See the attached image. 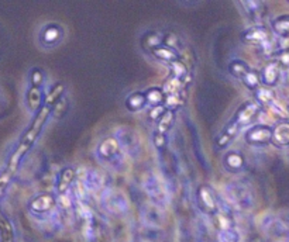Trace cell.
<instances>
[{
    "label": "cell",
    "mask_w": 289,
    "mask_h": 242,
    "mask_svg": "<svg viewBox=\"0 0 289 242\" xmlns=\"http://www.w3.org/2000/svg\"><path fill=\"white\" fill-rule=\"evenodd\" d=\"M146 95V100L148 103H151L154 106H158L159 103L162 101L164 99V92L158 87H154V89H150L147 93H144Z\"/></svg>",
    "instance_id": "4316f807"
},
{
    "label": "cell",
    "mask_w": 289,
    "mask_h": 242,
    "mask_svg": "<svg viewBox=\"0 0 289 242\" xmlns=\"http://www.w3.org/2000/svg\"><path fill=\"white\" fill-rule=\"evenodd\" d=\"M140 217H141V223L144 224V227L154 228V230L161 228L165 224V219H167L164 210L154 206L151 203H146L142 206Z\"/></svg>",
    "instance_id": "52a82bcc"
},
{
    "label": "cell",
    "mask_w": 289,
    "mask_h": 242,
    "mask_svg": "<svg viewBox=\"0 0 289 242\" xmlns=\"http://www.w3.org/2000/svg\"><path fill=\"white\" fill-rule=\"evenodd\" d=\"M100 200H102V207L113 215H123L129 211L130 207L129 197L126 196L125 191L119 189H108L106 191H103Z\"/></svg>",
    "instance_id": "5b68a950"
},
{
    "label": "cell",
    "mask_w": 289,
    "mask_h": 242,
    "mask_svg": "<svg viewBox=\"0 0 289 242\" xmlns=\"http://www.w3.org/2000/svg\"><path fill=\"white\" fill-rule=\"evenodd\" d=\"M142 187L150 199V203L165 210L170 203V194H168V189L165 186L164 180L159 178V174L154 172L146 174V178L142 180Z\"/></svg>",
    "instance_id": "7a4b0ae2"
},
{
    "label": "cell",
    "mask_w": 289,
    "mask_h": 242,
    "mask_svg": "<svg viewBox=\"0 0 289 242\" xmlns=\"http://www.w3.org/2000/svg\"><path fill=\"white\" fill-rule=\"evenodd\" d=\"M229 69H230V72H232L233 76H236L237 79H241L247 75V73L250 72V67L245 63V62L240 61V59H236V61H233L232 63H230V67H229Z\"/></svg>",
    "instance_id": "ffe728a7"
},
{
    "label": "cell",
    "mask_w": 289,
    "mask_h": 242,
    "mask_svg": "<svg viewBox=\"0 0 289 242\" xmlns=\"http://www.w3.org/2000/svg\"><path fill=\"white\" fill-rule=\"evenodd\" d=\"M224 165L229 170H240L244 166V158L238 152H230L227 153L224 159Z\"/></svg>",
    "instance_id": "ac0fdd59"
},
{
    "label": "cell",
    "mask_w": 289,
    "mask_h": 242,
    "mask_svg": "<svg viewBox=\"0 0 289 242\" xmlns=\"http://www.w3.org/2000/svg\"><path fill=\"white\" fill-rule=\"evenodd\" d=\"M272 30L278 34L281 38L283 37H289V14H283V16L277 17L272 21Z\"/></svg>",
    "instance_id": "2e32d148"
},
{
    "label": "cell",
    "mask_w": 289,
    "mask_h": 242,
    "mask_svg": "<svg viewBox=\"0 0 289 242\" xmlns=\"http://www.w3.org/2000/svg\"><path fill=\"white\" fill-rule=\"evenodd\" d=\"M245 141L251 145H266L272 141V128L265 124H257L245 133Z\"/></svg>",
    "instance_id": "ba28073f"
},
{
    "label": "cell",
    "mask_w": 289,
    "mask_h": 242,
    "mask_svg": "<svg viewBox=\"0 0 289 242\" xmlns=\"http://www.w3.org/2000/svg\"><path fill=\"white\" fill-rule=\"evenodd\" d=\"M199 206L202 207L206 213H216L217 211V200H216L215 193L210 189L209 186H200L199 187Z\"/></svg>",
    "instance_id": "9c48e42d"
},
{
    "label": "cell",
    "mask_w": 289,
    "mask_h": 242,
    "mask_svg": "<svg viewBox=\"0 0 289 242\" xmlns=\"http://www.w3.org/2000/svg\"><path fill=\"white\" fill-rule=\"evenodd\" d=\"M238 128H240V127H238L237 124L234 123V121H232V123L229 124V125H227V127H226V129H224V133L221 134V137H220V138H219V141H217V144H219V146L226 145L227 142L232 140L234 135L237 134Z\"/></svg>",
    "instance_id": "cb8c5ba5"
},
{
    "label": "cell",
    "mask_w": 289,
    "mask_h": 242,
    "mask_svg": "<svg viewBox=\"0 0 289 242\" xmlns=\"http://www.w3.org/2000/svg\"><path fill=\"white\" fill-rule=\"evenodd\" d=\"M172 121H174V112H172V110H167V112L162 114L161 120H159L158 134L164 135L165 133H167V129L171 127Z\"/></svg>",
    "instance_id": "484cf974"
},
{
    "label": "cell",
    "mask_w": 289,
    "mask_h": 242,
    "mask_svg": "<svg viewBox=\"0 0 289 242\" xmlns=\"http://www.w3.org/2000/svg\"><path fill=\"white\" fill-rule=\"evenodd\" d=\"M241 82H243L249 89H255L258 83H260V76H258V73L253 71V69H250V72L241 79Z\"/></svg>",
    "instance_id": "f1b7e54d"
},
{
    "label": "cell",
    "mask_w": 289,
    "mask_h": 242,
    "mask_svg": "<svg viewBox=\"0 0 289 242\" xmlns=\"http://www.w3.org/2000/svg\"><path fill=\"white\" fill-rule=\"evenodd\" d=\"M240 5L243 6L245 13L249 14L251 18H258L261 14V7H262V3L260 2H241Z\"/></svg>",
    "instance_id": "d4e9b609"
},
{
    "label": "cell",
    "mask_w": 289,
    "mask_h": 242,
    "mask_svg": "<svg viewBox=\"0 0 289 242\" xmlns=\"http://www.w3.org/2000/svg\"><path fill=\"white\" fill-rule=\"evenodd\" d=\"M114 138L117 140L120 149L123 151L125 155L133 158V159L140 157L142 151V142L141 137L136 128H133L130 125H120L116 128Z\"/></svg>",
    "instance_id": "3957f363"
},
{
    "label": "cell",
    "mask_w": 289,
    "mask_h": 242,
    "mask_svg": "<svg viewBox=\"0 0 289 242\" xmlns=\"http://www.w3.org/2000/svg\"><path fill=\"white\" fill-rule=\"evenodd\" d=\"M179 103V96L178 95H171L167 97V104L168 106H175Z\"/></svg>",
    "instance_id": "e575fe53"
},
{
    "label": "cell",
    "mask_w": 289,
    "mask_h": 242,
    "mask_svg": "<svg viewBox=\"0 0 289 242\" xmlns=\"http://www.w3.org/2000/svg\"><path fill=\"white\" fill-rule=\"evenodd\" d=\"M179 89H181V79L171 78L165 82L164 92L165 93H168V96L178 95Z\"/></svg>",
    "instance_id": "f546056e"
},
{
    "label": "cell",
    "mask_w": 289,
    "mask_h": 242,
    "mask_svg": "<svg viewBox=\"0 0 289 242\" xmlns=\"http://www.w3.org/2000/svg\"><path fill=\"white\" fill-rule=\"evenodd\" d=\"M13 173H14V172H12V170H9V169H7L6 172L0 176V196L3 194V191H5V189H6V186L9 185V182H10V179H12Z\"/></svg>",
    "instance_id": "d6a6232c"
},
{
    "label": "cell",
    "mask_w": 289,
    "mask_h": 242,
    "mask_svg": "<svg viewBox=\"0 0 289 242\" xmlns=\"http://www.w3.org/2000/svg\"><path fill=\"white\" fill-rule=\"evenodd\" d=\"M74 178H75L74 169L67 168L64 170L63 174H61V178H59V183H58V190H59L61 194H64L65 191L68 190V187L71 186V183H72Z\"/></svg>",
    "instance_id": "44dd1931"
},
{
    "label": "cell",
    "mask_w": 289,
    "mask_h": 242,
    "mask_svg": "<svg viewBox=\"0 0 289 242\" xmlns=\"http://www.w3.org/2000/svg\"><path fill=\"white\" fill-rule=\"evenodd\" d=\"M82 186L89 193H96L102 189L103 178L95 169H86L84 178H82Z\"/></svg>",
    "instance_id": "7c38bea8"
},
{
    "label": "cell",
    "mask_w": 289,
    "mask_h": 242,
    "mask_svg": "<svg viewBox=\"0 0 289 242\" xmlns=\"http://www.w3.org/2000/svg\"><path fill=\"white\" fill-rule=\"evenodd\" d=\"M281 78V65L278 61L270 62L261 73V79L266 86H275Z\"/></svg>",
    "instance_id": "4fadbf2b"
},
{
    "label": "cell",
    "mask_w": 289,
    "mask_h": 242,
    "mask_svg": "<svg viewBox=\"0 0 289 242\" xmlns=\"http://www.w3.org/2000/svg\"><path fill=\"white\" fill-rule=\"evenodd\" d=\"M244 39L254 45L266 47V44H270V33L262 26H254L244 33Z\"/></svg>",
    "instance_id": "30bf717a"
},
{
    "label": "cell",
    "mask_w": 289,
    "mask_h": 242,
    "mask_svg": "<svg viewBox=\"0 0 289 242\" xmlns=\"http://www.w3.org/2000/svg\"><path fill=\"white\" fill-rule=\"evenodd\" d=\"M153 54L158 59H162L165 62H174L176 59V52L172 48H170L168 45L164 47V45H158L157 48H154Z\"/></svg>",
    "instance_id": "d6986e66"
},
{
    "label": "cell",
    "mask_w": 289,
    "mask_h": 242,
    "mask_svg": "<svg viewBox=\"0 0 289 242\" xmlns=\"http://www.w3.org/2000/svg\"><path fill=\"white\" fill-rule=\"evenodd\" d=\"M272 141L278 146L289 145V123H281L272 128Z\"/></svg>",
    "instance_id": "9a60e30c"
},
{
    "label": "cell",
    "mask_w": 289,
    "mask_h": 242,
    "mask_svg": "<svg viewBox=\"0 0 289 242\" xmlns=\"http://www.w3.org/2000/svg\"><path fill=\"white\" fill-rule=\"evenodd\" d=\"M50 113H51V106L50 104H44L43 108H41L38 114L35 116L34 121L31 124V127L29 128V131L26 133V135L23 137V140L20 142V145L17 146V149L16 152L13 153L12 159H10V163H9V170H12L14 172L16 168H17L18 162H20V159L26 155V152L29 151L30 148L33 146V144L37 140V137L40 134V131L43 129L44 127V124H46L47 118L50 116Z\"/></svg>",
    "instance_id": "6da1fadb"
},
{
    "label": "cell",
    "mask_w": 289,
    "mask_h": 242,
    "mask_svg": "<svg viewBox=\"0 0 289 242\" xmlns=\"http://www.w3.org/2000/svg\"><path fill=\"white\" fill-rule=\"evenodd\" d=\"M172 72H174V78L176 79H181L185 73H187V68H185V65L183 63H181V62L178 61H174L172 62Z\"/></svg>",
    "instance_id": "1f68e13d"
},
{
    "label": "cell",
    "mask_w": 289,
    "mask_h": 242,
    "mask_svg": "<svg viewBox=\"0 0 289 242\" xmlns=\"http://www.w3.org/2000/svg\"><path fill=\"white\" fill-rule=\"evenodd\" d=\"M165 113V107L161 106V104H158V106H155L151 110V113H150V117L153 118V120H157V118L162 117V114Z\"/></svg>",
    "instance_id": "836d02e7"
},
{
    "label": "cell",
    "mask_w": 289,
    "mask_h": 242,
    "mask_svg": "<svg viewBox=\"0 0 289 242\" xmlns=\"http://www.w3.org/2000/svg\"><path fill=\"white\" fill-rule=\"evenodd\" d=\"M54 203H55V199L51 194H40L31 202L30 208L37 214H46L48 211H51L52 207H54Z\"/></svg>",
    "instance_id": "5bb4252c"
},
{
    "label": "cell",
    "mask_w": 289,
    "mask_h": 242,
    "mask_svg": "<svg viewBox=\"0 0 289 242\" xmlns=\"http://www.w3.org/2000/svg\"><path fill=\"white\" fill-rule=\"evenodd\" d=\"M61 30L57 26H48V27L43 31V39L48 42V44H52V42H57V39L61 38Z\"/></svg>",
    "instance_id": "603a6c76"
},
{
    "label": "cell",
    "mask_w": 289,
    "mask_h": 242,
    "mask_svg": "<svg viewBox=\"0 0 289 242\" xmlns=\"http://www.w3.org/2000/svg\"><path fill=\"white\" fill-rule=\"evenodd\" d=\"M226 196L230 204L241 210H251L254 206L253 193L247 186L240 182H232L226 186Z\"/></svg>",
    "instance_id": "8992f818"
},
{
    "label": "cell",
    "mask_w": 289,
    "mask_h": 242,
    "mask_svg": "<svg viewBox=\"0 0 289 242\" xmlns=\"http://www.w3.org/2000/svg\"><path fill=\"white\" fill-rule=\"evenodd\" d=\"M270 108H271V112H272V114H275V116H279V117H282V118H285L286 116H288V113H286V108L279 103V101H277V100H274L270 104Z\"/></svg>",
    "instance_id": "4dcf8cb0"
},
{
    "label": "cell",
    "mask_w": 289,
    "mask_h": 242,
    "mask_svg": "<svg viewBox=\"0 0 289 242\" xmlns=\"http://www.w3.org/2000/svg\"><path fill=\"white\" fill-rule=\"evenodd\" d=\"M257 100L258 103H262V104H271L272 101L275 100V95H274V92L271 89H265V87H262L257 92Z\"/></svg>",
    "instance_id": "83f0119b"
},
{
    "label": "cell",
    "mask_w": 289,
    "mask_h": 242,
    "mask_svg": "<svg viewBox=\"0 0 289 242\" xmlns=\"http://www.w3.org/2000/svg\"><path fill=\"white\" fill-rule=\"evenodd\" d=\"M125 153L114 137H106L97 145V159L109 168H121L125 162Z\"/></svg>",
    "instance_id": "277c9868"
},
{
    "label": "cell",
    "mask_w": 289,
    "mask_h": 242,
    "mask_svg": "<svg viewBox=\"0 0 289 242\" xmlns=\"http://www.w3.org/2000/svg\"><path fill=\"white\" fill-rule=\"evenodd\" d=\"M219 242H241V235L234 227L219 231Z\"/></svg>",
    "instance_id": "7402d4cb"
},
{
    "label": "cell",
    "mask_w": 289,
    "mask_h": 242,
    "mask_svg": "<svg viewBox=\"0 0 289 242\" xmlns=\"http://www.w3.org/2000/svg\"><path fill=\"white\" fill-rule=\"evenodd\" d=\"M146 95L141 93V92H137V93H133L131 96H129V99L126 101V104L129 107V110L131 112H138V110H141L142 107L146 106Z\"/></svg>",
    "instance_id": "e0dca14e"
},
{
    "label": "cell",
    "mask_w": 289,
    "mask_h": 242,
    "mask_svg": "<svg viewBox=\"0 0 289 242\" xmlns=\"http://www.w3.org/2000/svg\"><path fill=\"white\" fill-rule=\"evenodd\" d=\"M260 110V104L257 101H249V103H244L243 106L238 108L236 117L233 118V121L237 124L238 127H241L244 124H247L251 121V118L254 117L257 112Z\"/></svg>",
    "instance_id": "8fae6325"
}]
</instances>
